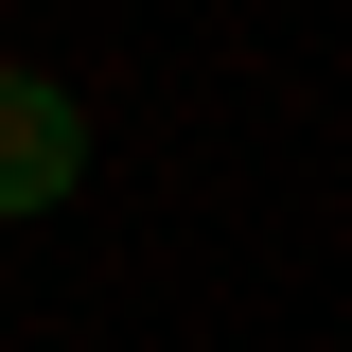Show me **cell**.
I'll return each mask as SVG.
<instances>
[{
  "instance_id": "1",
  "label": "cell",
  "mask_w": 352,
  "mask_h": 352,
  "mask_svg": "<svg viewBox=\"0 0 352 352\" xmlns=\"http://www.w3.org/2000/svg\"><path fill=\"white\" fill-rule=\"evenodd\" d=\"M88 176V124H71V88L53 71H0V212H53Z\"/></svg>"
}]
</instances>
